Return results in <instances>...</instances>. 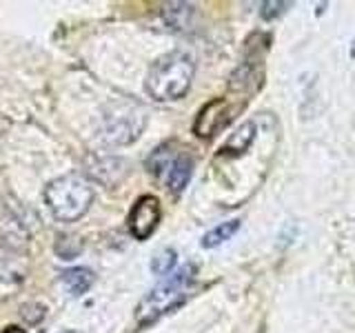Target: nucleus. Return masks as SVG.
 I'll use <instances>...</instances> for the list:
<instances>
[{
  "mask_svg": "<svg viewBox=\"0 0 355 333\" xmlns=\"http://www.w3.org/2000/svg\"><path fill=\"white\" fill-rule=\"evenodd\" d=\"M240 109L242 107H233L227 98L211 100L209 105L200 109L196 125H193V133L200 138H214L218 131H222L233 118H236Z\"/></svg>",
  "mask_w": 355,
  "mask_h": 333,
  "instance_id": "obj_6",
  "label": "nucleus"
},
{
  "mask_svg": "<svg viewBox=\"0 0 355 333\" xmlns=\"http://www.w3.org/2000/svg\"><path fill=\"white\" fill-rule=\"evenodd\" d=\"M196 266L187 264L180 271L166 275L155 289L142 298V302L136 309V322L140 327H149L151 322L160 320L164 314H169L175 307H180L189 298V289L193 284Z\"/></svg>",
  "mask_w": 355,
  "mask_h": 333,
  "instance_id": "obj_3",
  "label": "nucleus"
},
{
  "mask_svg": "<svg viewBox=\"0 0 355 333\" xmlns=\"http://www.w3.org/2000/svg\"><path fill=\"white\" fill-rule=\"evenodd\" d=\"M44 203L60 222L80 220L94 203V187L83 173H67L51 180L44 189Z\"/></svg>",
  "mask_w": 355,
  "mask_h": 333,
  "instance_id": "obj_2",
  "label": "nucleus"
},
{
  "mask_svg": "<svg viewBox=\"0 0 355 333\" xmlns=\"http://www.w3.org/2000/svg\"><path fill=\"white\" fill-rule=\"evenodd\" d=\"M96 280V275L92 269H83V266H76V269H67L60 273V282L62 287L69 291V296L78 298V296H83L87 293L89 289H92Z\"/></svg>",
  "mask_w": 355,
  "mask_h": 333,
  "instance_id": "obj_8",
  "label": "nucleus"
},
{
  "mask_svg": "<svg viewBox=\"0 0 355 333\" xmlns=\"http://www.w3.org/2000/svg\"><path fill=\"white\" fill-rule=\"evenodd\" d=\"M60 333H78V331H60Z\"/></svg>",
  "mask_w": 355,
  "mask_h": 333,
  "instance_id": "obj_16",
  "label": "nucleus"
},
{
  "mask_svg": "<svg viewBox=\"0 0 355 333\" xmlns=\"http://www.w3.org/2000/svg\"><path fill=\"white\" fill-rule=\"evenodd\" d=\"M162 218L160 203L153 196H142L136 200L131 214H129V231L136 240H149L151 233L158 229V222Z\"/></svg>",
  "mask_w": 355,
  "mask_h": 333,
  "instance_id": "obj_7",
  "label": "nucleus"
},
{
  "mask_svg": "<svg viewBox=\"0 0 355 333\" xmlns=\"http://www.w3.org/2000/svg\"><path fill=\"white\" fill-rule=\"evenodd\" d=\"M147 122V111L133 103H116L107 109L103 118V138L109 144H129L138 136Z\"/></svg>",
  "mask_w": 355,
  "mask_h": 333,
  "instance_id": "obj_5",
  "label": "nucleus"
},
{
  "mask_svg": "<svg viewBox=\"0 0 355 333\" xmlns=\"http://www.w3.org/2000/svg\"><path fill=\"white\" fill-rule=\"evenodd\" d=\"M193 74H196V65L191 60V56H187L182 51L166 53L153 62V67L147 74V80H144V89L158 103L180 100L191 89Z\"/></svg>",
  "mask_w": 355,
  "mask_h": 333,
  "instance_id": "obj_1",
  "label": "nucleus"
},
{
  "mask_svg": "<svg viewBox=\"0 0 355 333\" xmlns=\"http://www.w3.org/2000/svg\"><path fill=\"white\" fill-rule=\"evenodd\" d=\"M173 266H175V251H173V249H162V251L151 260V271H153L155 275H160V278L169 275Z\"/></svg>",
  "mask_w": 355,
  "mask_h": 333,
  "instance_id": "obj_12",
  "label": "nucleus"
},
{
  "mask_svg": "<svg viewBox=\"0 0 355 333\" xmlns=\"http://www.w3.org/2000/svg\"><path fill=\"white\" fill-rule=\"evenodd\" d=\"M288 7H291V3H282V0H269V3H262L260 16L264 20H273L277 16H282Z\"/></svg>",
  "mask_w": 355,
  "mask_h": 333,
  "instance_id": "obj_13",
  "label": "nucleus"
},
{
  "mask_svg": "<svg viewBox=\"0 0 355 333\" xmlns=\"http://www.w3.org/2000/svg\"><path fill=\"white\" fill-rule=\"evenodd\" d=\"M3 333H25V331H22V329H18V327H7Z\"/></svg>",
  "mask_w": 355,
  "mask_h": 333,
  "instance_id": "obj_14",
  "label": "nucleus"
},
{
  "mask_svg": "<svg viewBox=\"0 0 355 333\" xmlns=\"http://www.w3.org/2000/svg\"><path fill=\"white\" fill-rule=\"evenodd\" d=\"M242 222L240 220H229V222H222V225L214 227L211 231H207L202 236V247L205 249H216L220 244H225L227 240H231L236 233L240 231Z\"/></svg>",
  "mask_w": 355,
  "mask_h": 333,
  "instance_id": "obj_10",
  "label": "nucleus"
},
{
  "mask_svg": "<svg viewBox=\"0 0 355 333\" xmlns=\"http://www.w3.org/2000/svg\"><path fill=\"white\" fill-rule=\"evenodd\" d=\"M162 16H164L166 25H169V27H173V29H187L189 22H191V16H193V5H187V3L164 5Z\"/></svg>",
  "mask_w": 355,
  "mask_h": 333,
  "instance_id": "obj_11",
  "label": "nucleus"
},
{
  "mask_svg": "<svg viewBox=\"0 0 355 333\" xmlns=\"http://www.w3.org/2000/svg\"><path fill=\"white\" fill-rule=\"evenodd\" d=\"M147 169L151 176L158 178L169 191L180 194L189 185V180H191L193 158L184 149H178L175 144L166 142V144H160L155 151H151V155L147 158Z\"/></svg>",
  "mask_w": 355,
  "mask_h": 333,
  "instance_id": "obj_4",
  "label": "nucleus"
},
{
  "mask_svg": "<svg viewBox=\"0 0 355 333\" xmlns=\"http://www.w3.org/2000/svg\"><path fill=\"white\" fill-rule=\"evenodd\" d=\"M253 140H255V122H244V125L236 133H231V138L222 144L220 153L222 155H240L249 149V144Z\"/></svg>",
  "mask_w": 355,
  "mask_h": 333,
  "instance_id": "obj_9",
  "label": "nucleus"
},
{
  "mask_svg": "<svg viewBox=\"0 0 355 333\" xmlns=\"http://www.w3.org/2000/svg\"><path fill=\"white\" fill-rule=\"evenodd\" d=\"M351 58H355V38H353V47H351Z\"/></svg>",
  "mask_w": 355,
  "mask_h": 333,
  "instance_id": "obj_15",
  "label": "nucleus"
}]
</instances>
